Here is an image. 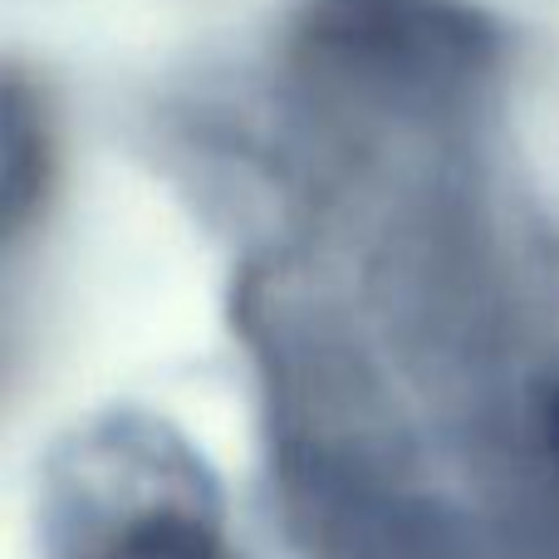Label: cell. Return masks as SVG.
<instances>
[{
  "label": "cell",
  "instance_id": "obj_1",
  "mask_svg": "<svg viewBox=\"0 0 559 559\" xmlns=\"http://www.w3.org/2000/svg\"><path fill=\"white\" fill-rule=\"evenodd\" d=\"M79 559H226L212 521L177 501H157L108 525Z\"/></svg>",
  "mask_w": 559,
  "mask_h": 559
},
{
  "label": "cell",
  "instance_id": "obj_2",
  "mask_svg": "<svg viewBox=\"0 0 559 559\" xmlns=\"http://www.w3.org/2000/svg\"><path fill=\"white\" fill-rule=\"evenodd\" d=\"M550 442H555V456H559V397H555V407H550Z\"/></svg>",
  "mask_w": 559,
  "mask_h": 559
}]
</instances>
